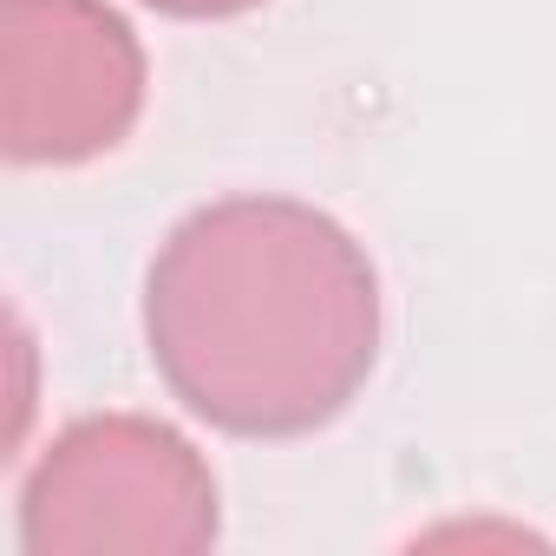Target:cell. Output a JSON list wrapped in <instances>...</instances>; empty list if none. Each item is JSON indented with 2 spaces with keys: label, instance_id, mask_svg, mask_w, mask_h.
I'll list each match as a JSON object with an SVG mask.
<instances>
[{
  "label": "cell",
  "instance_id": "1",
  "mask_svg": "<svg viewBox=\"0 0 556 556\" xmlns=\"http://www.w3.org/2000/svg\"><path fill=\"white\" fill-rule=\"evenodd\" d=\"M144 348L190 419L229 439H308L374 380L380 268L302 197H216L151 255Z\"/></svg>",
  "mask_w": 556,
  "mask_h": 556
},
{
  "label": "cell",
  "instance_id": "2",
  "mask_svg": "<svg viewBox=\"0 0 556 556\" xmlns=\"http://www.w3.org/2000/svg\"><path fill=\"white\" fill-rule=\"evenodd\" d=\"M27 556H197L223 530L210 458L151 413H86L21 484Z\"/></svg>",
  "mask_w": 556,
  "mask_h": 556
},
{
  "label": "cell",
  "instance_id": "4",
  "mask_svg": "<svg viewBox=\"0 0 556 556\" xmlns=\"http://www.w3.org/2000/svg\"><path fill=\"white\" fill-rule=\"evenodd\" d=\"M144 8L170 21H236V14H255L262 0H144Z\"/></svg>",
  "mask_w": 556,
  "mask_h": 556
},
{
  "label": "cell",
  "instance_id": "3",
  "mask_svg": "<svg viewBox=\"0 0 556 556\" xmlns=\"http://www.w3.org/2000/svg\"><path fill=\"white\" fill-rule=\"evenodd\" d=\"M144 47L105 0H0V151L14 164H92L144 112Z\"/></svg>",
  "mask_w": 556,
  "mask_h": 556
}]
</instances>
